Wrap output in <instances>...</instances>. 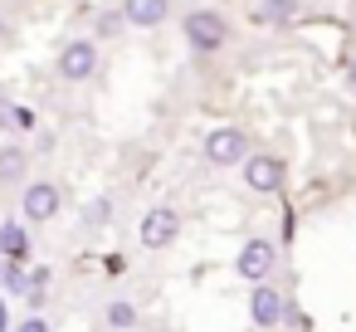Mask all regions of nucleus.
Listing matches in <instances>:
<instances>
[{
  "label": "nucleus",
  "instance_id": "18",
  "mask_svg": "<svg viewBox=\"0 0 356 332\" xmlns=\"http://www.w3.org/2000/svg\"><path fill=\"white\" fill-rule=\"evenodd\" d=\"M0 332H6V303H0Z\"/></svg>",
  "mask_w": 356,
  "mask_h": 332
},
{
  "label": "nucleus",
  "instance_id": "12",
  "mask_svg": "<svg viewBox=\"0 0 356 332\" xmlns=\"http://www.w3.org/2000/svg\"><path fill=\"white\" fill-rule=\"evenodd\" d=\"M108 327H113V332H132V327H137V308H132L127 298H113V303H108Z\"/></svg>",
  "mask_w": 356,
  "mask_h": 332
},
{
  "label": "nucleus",
  "instance_id": "7",
  "mask_svg": "<svg viewBox=\"0 0 356 332\" xmlns=\"http://www.w3.org/2000/svg\"><path fill=\"white\" fill-rule=\"evenodd\" d=\"M249 317H254V327H278V322L288 317L283 293H278V288H268V283H259V288H254V298H249Z\"/></svg>",
  "mask_w": 356,
  "mask_h": 332
},
{
  "label": "nucleus",
  "instance_id": "15",
  "mask_svg": "<svg viewBox=\"0 0 356 332\" xmlns=\"http://www.w3.org/2000/svg\"><path fill=\"white\" fill-rule=\"evenodd\" d=\"M15 127H35V113L30 108H15Z\"/></svg>",
  "mask_w": 356,
  "mask_h": 332
},
{
  "label": "nucleus",
  "instance_id": "13",
  "mask_svg": "<svg viewBox=\"0 0 356 332\" xmlns=\"http://www.w3.org/2000/svg\"><path fill=\"white\" fill-rule=\"evenodd\" d=\"M25 161H30V157H25L20 147H0V181H20V176H25Z\"/></svg>",
  "mask_w": 356,
  "mask_h": 332
},
{
  "label": "nucleus",
  "instance_id": "1",
  "mask_svg": "<svg viewBox=\"0 0 356 332\" xmlns=\"http://www.w3.org/2000/svg\"><path fill=\"white\" fill-rule=\"evenodd\" d=\"M186 40H191L195 49L215 54V49H225L229 25H225V15H215V10H191V15H186Z\"/></svg>",
  "mask_w": 356,
  "mask_h": 332
},
{
  "label": "nucleus",
  "instance_id": "10",
  "mask_svg": "<svg viewBox=\"0 0 356 332\" xmlns=\"http://www.w3.org/2000/svg\"><path fill=\"white\" fill-rule=\"evenodd\" d=\"M25 249H30V235H25L20 225H10V220H6V225H0V254H6L10 264H20V254H25Z\"/></svg>",
  "mask_w": 356,
  "mask_h": 332
},
{
  "label": "nucleus",
  "instance_id": "3",
  "mask_svg": "<svg viewBox=\"0 0 356 332\" xmlns=\"http://www.w3.org/2000/svg\"><path fill=\"white\" fill-rule=\"evenodd\" d=\"M244 157H249V142H244L239 127H215L205 137V161L210 166H239Z\"/></svg>",
  "mask_w": 356,
  "mask_h": 332
},
{
  "label": "nucleus",
  "instance_id": "19",
  "mask_svg": "<svg viewBox=\"0 0 356 332\" xmlns=\"http://www.w3.org/2000/svg\"><path fill=\"white\" fill-rule=\"evenodd\" d=\"M0 35H6V25H0Z\"/></svg>",
  "mask_w": 356,
  "mask_h": 332
},
{
  "label": "nucleus",
  "instance_id": "14",
  "mask_svg": "<svg viewBox=\"0 0 356 332\" xmlns=\"http://www.w3.org/2000/svg\"><path fill=\"white\" fill-rule=\"evenodd\" d=\"M15 332H49V317H40V313H30V317H25V322H20Z\"/></svg>",
  "mask_w": 356,
  "mask_h": 332
},
{
  "label": "nucleus",
  "instance_id": "16",
  "mask_svg": "<svg viewBox=\"0 0 356 332\" xmlns=\"http://www.w3.org/2000/svg\"><path fill=\"white\" fill-rule=\"evenodd\" d=\"M10 122H15V108H10L6 98H0V127H10Z\"/></svg>",
  "mask_w": 356,
  "mask_h": 332
},
{
  "label": "nucleus",
  "instance_id": "4",
  "mask_svg": "<svg viewBox=\"0 0 356 332\" xmlns=\"http://www.w3.org/2000/svg\"><path fill=\"white\" fill-rule=\"evenodd\" d=\"M176 235H181V215H176L171 205H156V210L142 215V244H147V249H166Z\"/></svg>",
  "mask_w": 356,
  "mask_h": 332
},
{
  "label": "nucleus",
  "instance_id": "9",
  "mask_svg": "<svg viewBox=\"0 0 356 332\" xmlns=\"http://www.w3.org/2000/svg\"><path fill=\"white\" fill-rule=\"evenodd\" d=\"M171 15V0H122V20L137 30H152Z\"/></svg>",
  "mask_w": 356,
  "mask_h": 332
},
{
  "label": "nucleus",
  "instance_id": "6",
  "mask_svg": "<svg viewBox=\"0 0 356 332\" xmlns=\"http://www.w3.org/2000/svg\"><path fill=\"white\" fill-rule=\"evenodd\" d=\"M273 244L268 239H244V249H239V274L249 278V283H264L268 274H273Z\"/></svg>",
  "mask_w": 356,
  "mask_h": 332
},
{
  "label": "nucleus",
  "instance_id": "17",
  "mask_svg": "<svg viewBox=\"0 0 356 332\" xmlns=\"http://www.w3.org/2000/svg\"><path fill=\"white\" fill-rule=\"evenodd\" d=\"M346 79H351V93H356V64H351V74H346Z\"/></svg>",
  "mask_w": 356,
  "mask_h": 332
},
{
  "label": "nucleus",
  "instance_id": "2",
  "mask_svg": "<svg viewBox=\"0 0 356 332\" xmlns=\"http://www.w3.org/2000/svg\"><path fill=\"white\" fill-rule=\"evenodd\" d=\"M98 74V45L93 40H69L59 54V79L64 84H88Z\"/></svg>",
  "mask_w": 356,
  "mask_h": 332
},
{
  "label": "nucleus",
  "instance_id": "11",
  "mask_svg": "<svg viewBox=\"0 0 356 332\" xmlns=\"http://www.w3.org/2000/svg\"><path fill=\"white\" fill-rule=\"evenodd\" d=\"M264 25H288L298 15V0H259V10H254Z\"/></svg>",
  "mask_w": 356,
  "mask_h": 332
},
{
  "label": "nucleus",
  "instance_id": "5",
  "mask_svg": "<svg viewBox=\"0 0 356 332\" xmlns=\"http://www.w3.org/2000/svg\"><path fill=\"white\" fill-rule=\"evenodd\" d=\"M239 166H244V186L259 191V196L283 186V157H244Z\"/></svg>",
  "mask_w": 356,
  "mask_h": 332
},
{
  "label": "nucleus",
  "instance_id": "8",
  "mask_svg": "<svg viewBox=\"0 0 356 332\" xmlns=\"http://www.w3.org/2000/svg\"><path fill=\"white\" fill-rule=\"evenodd\" d=\"M20 205H25V215H30V220H40V225H44V220H54V215H59V205H64V200H59V186L35 181V186H25Z\"/></svg>",
  "mask_w": 356,
  "mask_h": 332
}]
</instances>
